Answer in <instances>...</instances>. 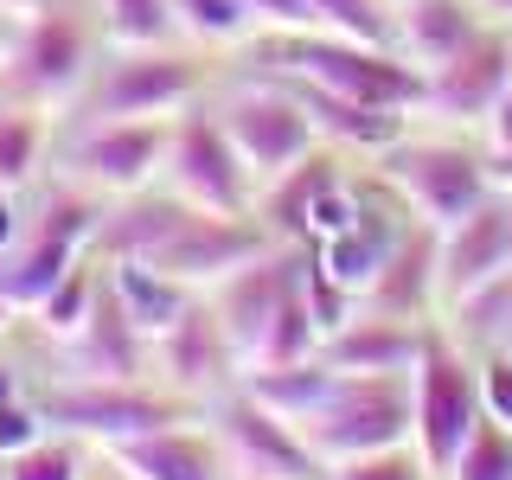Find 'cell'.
I'll return each mask as SVG.
<instances>
[{
    "label": "cell",
    "mask_w": 512,
    "mask_h": 480,
    "mask_svg": "<svg viewBox=\"0 0 512 480\" xmlns=\"http://www.w3.org/2000/svg\"><path fill=\"white\" fill-rule=\"evenodd\" d=\"M0 192H7V186H0Z\"/></svg>",
    "instance_id": "cell-48"
},
{
    "label": "cell",
    "mask_w": 512,
    "mask_h": 480,
    "mask_svg": "<svg viewBox=\"0 0 512 480\" xmlns=\"http://www.w3.org/2000/svg\"><path fill=\"white\" fill-rule=\"evenodd\" d=\"M52 141L39 103H0V186H26L39 173V154Z\"/></svg>",
    "instance_id": "cell-27"
},
{
    "label": "cell",
    "mask_w": 512,
    "mask_h": 480,
    "mask_svg": "<svg viewBox=\"0 0 512 480\" xmlns=\"http://www.w3.org/2000/svg\"><path fill=\"white\" fill-rule=\"evenodd\" d=\"M39 436H52L45 410H26L20 397H7V404H0V455H20V448H32Z\"/></svg>",
    "instance_id": "cell-36"
},
{
    "label": "cell",
    "mask_w": 512,
    "mask_h": 480,
    "mask_svg": "<svg viewBox=\"0 0 512 480\" xmlns=\"http://www.w3.org/2000/svg\"><path fill=\"white\" fill-rule=\"evenodd\" d=\"M103 26H109V45H173L180 39L173 0H103Z\"/></svg>",
    "instance_id": "cell-28"
},
{
    "label": "cell",
    "mask_w": 512,
    "mask_h": 480,
    "mask_svg": "<svg viewBox=\"0 0 512 480\" xmlns=\"http://www.w3.org/2000/svg\"><path fill=\"white\" fill-rule=\"evenodd\" d=\"M416 352H423V320H391L372 308H359L333 333H320V359L333 372H410Z\"/></svg>",
    "instance_id": "cell-20"
},
{
    "label": "cell",
    "mask_w": 512,
    "mask_h": 480,
    "mask_svg": "<svg viewBox=\"0 0 512 480\" xmlns=\"http://www.w3.org/2000/svg\"><path fill=\"white\" fill-rule=\"evenodd\" d=\"M0 480H7V474H0Z\"/></svg>",
    "instance_id": "cell-47"
},
{
    "label": "cell",
    "mask_w": 512,
    "mask_h": 480,
    "mask_svg": "<svg viewBox=\"0 0 512 480\" xmlns=\"http://www.w3.org/2000/svg\"><path fill=\"white\" fill-rule=\"evenodd\" d=\"M442 301V276H436V224L410 218L404 237L391 244L384 269L372 276V288L359 295V308L391 314V320H423Z\"/></svg>",
    "instance_id": "cell-19"
},
{
    "label": "cell",
    "mask_w": 512,
    "mask_h": 480,
    "mask_svg": "<svg viewBox=\"0 0 512 480\" xmlns=\"http://www.w3.org/2000/svg\"><path fill=\"white\" fill-rule=\"evenodd\" d=\"M45 423L64 429V436H96V442H128V436H148V429L186 423V397L167 391H141L122 378H71L45 397Z\"/></svg>",
    "instance_id": "cell-9"
},
{
    "label": "cell",
    "mask_w": 512,
    "mask_h": 480,
    "mask_svg": "<svg viewBox=\"0 0 512 480\" xmlns=\"http://www.w3.org/2000/svg\"><path fill=\"white\" fill-rule=\"evenodd\" d=\"M327 480H436V468L423 461V448H416V442H397V448H372V455L333 461Z\"/></svg>",
    "instance_id": "cell-33"
},
{
    "label": "cell",
    "mask_w": 512,
    "mask_h": 480,
    "mask_svg": "<svg viewBox=\"0 0 512 480\" xmlns=\"http://www.w3.org/2000/svg\"><path fill=\"white\" fill-rule=\"evenodd\" d=\"M173 20H180V32H192L199 45H237V39L256 32L244 0H173Z\"/></svg>",
    "instance_id": "cell-31"
},
{
    "label": "cell",
    "mask_w": 512,
    "mask_h": 480,
    "mask_svg": "<svg viewBox=\"0 0 512 480\" xmlns=\"http://www.w3.org/2000/svg\"><path fill=\"white\" fill-rule=\"evenodd\" d=\"M506 84H512V26H487L455 58L423 71V109L436 122H487Z\"/></svg>",
    "instance_id": "cell-14"
},
{
    "label": "cell",
    "mask_w": 512,
    "mask_h": 480,
    "mask_svg": "<svg viewBox=\"0 0 512 480\" xmlns=\"http://www.w3.org/2000/svg\"><path fill=\"white\" fill-rule=\"evenodd\" d=\"M167 160V116H135V122H90L71 148L77 180L96 192H141Z\"/></svg>",
    "instance_id": "cell-16"
},
{
    "label": "cell",
    "mask_w": 512,
    "mask_h": 480,
    "mask_svg": "<svg viewBox=\"0 0 512 480\" xmlns=\"http://www.w3.org/2000/svg\"><path fill=\"white\" fill-rule=\"evenodd\" d=\"M391 26H397V52H404L416 71L455 58L474 32H487L493 20H480L474 0H397L391 7Z\"/></svg>",
    "instance_id": "cell-22"
},
{
    "label": "cell",
    "mask_w": 512,
    "mask_h": 480,
    "mask_svg": "<svg viewBox=\"0 0 512 480\" xmlns=\"http://www.w3.org/2000/svg\"><path fill=\"white\" fill-rule=\"evenodd\" d=\"M378 7H397V0H378Z\"/></svg>",
    "instance_id": "cell-46"
},
{
    "label": "cell",
    "mask_w": 512,
    "mask_h": 480,
    "mask_svg": "<svg viewBox=\"0 0 512 480\" xmlns=\"http://www.w3.org/2000/svg\"><path fill=\"white\" fill-rule=\"evenodd\" d=\"M103 288L116 295V308L135 320L141 333H154L167 327L173 314L192 301V288L186 282H173V276H160V269H148V263H135V256H109V276H103Z\"/></svg>",
    "instance_id": "cell-24"
},
{
    "label": "cell",
    "mask_w": 512,
    "mask_h": 480,
    "mask_svg": "<svg viewBox=\"0 0 512 480\" xmlns=\"http://www.w3.org/2000/svg\"><path fill=\"white\" fill-rule=\"evenodd\" d=\"M167 173L173 192L205 205V212H256V180L212 109H180L167 122Z\"/></svg>",
    "instance_id": "cell-10"
},
{
    "label": "cell",
    "mask_w": 512,
    "mask_h": 480,
    "mask_svg": "<svg viewBox=\"0 0 512 480\" xmlns=\"http://www.w3.org/2000/svg\"><path fill=\"white\" fill-rule=\"evenodd\" d=\"M90 244L103 256H135V263L160 269V276L186 282L192 295H205L212 282H224L231 269H244L250 256H263L269 224L256 212H205V205L180 199V192H122L116 212L96 218Z\"/></svg>",
    "instance_id": "cell-1"
},
{
    "label": "cell",
    "mask_w": 512,
    "mask_h": 480,
    "mask_svg": "<svg viewBox=\"0 0 512 480\" xmlns=\"http://www.w3.org/2000/svg\"><path fill=\"white\" fill-rule=\"evenodd\" d=\"M378 167H384V186H391L423 224H436V231H448L455 218H468L493 192L487 154L461 148V141H410L404 135L378 154Z\"/></svg>",
    "instance_id": "cell-6"
},
{
    "label": "cell",
    "mask_w": 512,
    "mask_h": 480,
    "mask_svg": "<svg viewBox=\"0 0 512 480\" xmlns=\"http://www.w3.org/2000/svg\"><path fill=\"white\" fill-rule=\"evenodd\" d=\"M474 13L493 20V26H512V0H474Z\"/></svg>",
    "instance_id": "cell-40"
},
{
    "label": "cell",
    "mask_w": 512,
    "mask_h": 480,
    "mask_svg": "<svg viewBox=\"0 0 512 480\" xmlns=\"http://www.w3.org/2000/svg\"><path fill=\"white\" fill-rule=\"evenodd\" d=\"M340 180V167H333L327 148H314L308 160H295L288 173H276L269 186H256V218L269 224V237H282V244H308V212L320 199V186Z\"/></svg>",
    "instance_id": "cell-23"
},
{
    "label": "cell",
    "mask_w": 512,
    "mask_h": 480,
    "mask_svg": "<svg viewBox=\"0 0 512 480\" xmlns=\"http://www.w3.org/2000/svg\"><path fill=\"white\" fill-rule=\"evenodd\" d=\"M148 346H154V372L173 397H218L237 372V352L224 340V327H218L205 295H192Z\"/></svg>",
    "instance_id": "cell-15"
},
{
    "label": "cell",
    "mask_w": 512,
    "mask_h": 480,
    "mask_svg": "<svg viewBox=\"0 0 512 480\" xmlns=\"http://www.w3.org/2000/svg\"><path fill=\"white\" fill-rule=\"evenodd\" d=\"M442 480H512V429L493 423V416H480L474 436L455 448V461H448Z\"/></svg>",
    "instance_id": "cell-29"
},
{
    "label": "cell",
    "mask_w": 512,
    "mask_h": 480,
    "mask_svg": "<svg viewBox=\"0 0 512 480\" xmlns=\"http://www.w3.org/2000/svg\"><path fill=\"white\" fill-rule=\"evenodd\" d=\"M512 269V199L487 192L468 218H455L448 231H436V276H442V308L468 288L493 282Z\"/></svg>",
    "instance_id": "cell-17"
},
{
    "label": "cell",
    "mask_w": 512,
    "mask_h": 480,
    "mask_svg": "<svg viewBox=\"0 0 512 480\" xmlns=\"http://www.w3.org/2000/svg\"><path fill=\"white\" fill-rule=\"evenodd\" d=\"M96 218H103V212H96L90 199H77V192H52V199H45V212L26 218L20 237H13L0 295H7L13 308H39L64 269H77V250L90 244Z\"/></svg>",
    "instance_id": "cell-12"
},
{
    "label": "cell",
    "mask_w": 512,
    "mask_h": 480,
    "mask_svg": "<svg viewBox=\"0 0 512 480\" xmlns=\"http://www.w3.org/2000/svg\"><path fill=\"white\" fill-rule=\"evenodd\" d=\"M7 480H77V448H71V442L39 436L32 448L7 455Z\"/></svg>",
    "instance_id": "cell-34"
},
{
    "label": "cell",
    "mask_w": 512,
    "mask_h": 480,
    "mask_svg": "<svg viewBox=\"0 0 512 480\" xmlns=\"http://www.w3.org/2000/svg\"><path fill=\"white\" fill-rule=\"evenodd\" d=\"M416 416H410V372H340L333 397L320 404V416L301 436L320 461H352L372 448H397L410 442Z\"/></svg>",
    "instance_id": "cell-5"
},
{
    "label": "cell",
    "mask_w": 512,
    "mask_h": 480,
    "mask_svg": "<svg viewBox=\"0 0 512 480\" xmlns=\"http://www.w3.org/2000/svg\"><path fill=\"white\" fill-rule=\"evenodd\" d=\"M442 333H448L455 346H480V352L506 346V333H512V269L448 301V327H442Z\"/></svg>",
    "instance_id": "cell-25"
},
{
    "label": "cell",
    "mask_w": 512,
    "mask_h": 480,
    "mask_svg": "<svg viewBox=\"0 0 512 480\" xmlns=\"http://www.w3.org/2000/svg\"><path fill=\"white\" fill-rule=\"evenodd\" d=\"M487 180H493V192H512V148L487 154Z\"/></svg>",
    "instance_id": "cell-39"
},
{
    "label": "cell",
    "mask_w": 512,
    "mask_h": 480,
    "mask_svg": "<svg viewBox=\"0 0 512 480\" xmlns=\"http://www.w3.org/2000/svg\"><path fill=\"white\" fill-rule=\"evenodd\" d=\"M90 77V39L84 26L71 20L64 7H32L20 39H13L7 52V90L20 96V103H64V96H77Z\"/></svg>",
    "instance_id": "cell-13"
},
{
    "label": "cell",
    "mask_w": 512,
    "mask_h": 480,
    "mask_svg": "<svg viewBox=\"0 0 512 480\" xmlns=\"http://www.w3.org/2000/svg\"><path fill=\"white\" fill-rule=\"evenodd\" d=\"M320 352V320L308 308V288H295V295L276 308V320H269V333L256 340L250 352V365L244 372H269V365H301V359H314Z\"/></svg>",
    "instance_id": "cell-26"
},
{
    "label": "cell",
    "mask_w": 512,
    "mask_h": 480,
    "mask_svg": "<svg viewBox=\"0 0 512 480\" xmlns=\"http://www.w3.org/2000/svg\"><path fill=\"white\" fill-rule=\"evenodd\" d=\"M116 461L128 468V480H231V461L212 429H148V436H128V442H109Z\"/></svg>",
    "instance_id": "cell-21"
},
{
    "label": "cell",
    "mask_w": 512,
    "mask_h": 480,
    "mask_svg": "<svg viewBox=\"0 0 512 480\" xmlns=\"http://www.w3.org/2000/svg\"><path fill=\"white\" fill-rule=\"evenodd\" d=\"M7 397H13V372H7V365H0V404H7Z\"/></svg>",
    "instance_id": "cell-41"
},
{
    "label": "cell",
    "mask_w": 512,
    "mask_h": 480,
    "mask_svg": "<svg viewBox=\"0 0 512 480\" xmlns=\"http://www.w3.org/2000/svg\"><path fill=\"white\" fill-rule=\"evenodd\" d=\"M308 263H314V244H269L263 256H250L244 269H231L224 282H212L205 301H212V314H218L224 340H231V352H237V365H250V352L269 333L276 308L308 282Z\"/></svg>",
    "instance_id": "cell-11"
},
{
    "label": "cell",
    "mask_w": 512,
    "mask_h": 480,
    "mask_svg": "<svg viewBox=\"0 0 512 480\" xmlns=\"http://www.w3.org/2000/svg\"><path fill=\"white\" fill-rule=\"evenodd\" d=\"M7 7H13V13H32V7H45V0H7Z\"/></svg>",
    "instance_id": "cell-43"
},
{
    "label": "cell",
    "mask_w": 512,
    "mask_h": 480,
    "mask_svg": "<svg viewBox=\"0 0 512 480\" xmlns=\"http://www.w3.org/2000/svg\"><path fill=\"white\" fill-rule=\"evenodd\" d=\"M480 128H487V154L493 148H512V84L500 90V103L487 109V122H480Z\"/></svg>",
    "instance_id": "cell-38"
},
{
    "label": "cell",
    "mask_w": 512,
    "mask_h": 480,
    "mask_svg": "<svg viewBox=\"0 0 512 480\" xmlns=\"http://www.w3.org/2000/svg\"><path fill=\"white\" fill-rule=\"evenodd\" d=\"M480 410L512 429V346L480 352Z\"/></svg>",
    "instance_id": "cell-35"
},
{
    "label": "cell",
    "mask_w": 512,
    "mask_h": 480,
    "mask_svg": "<svg viewBox=\"0 0 512 480\" xmlns=\"http://www.w3.org/2000/svg\"><path fill=\"white\" fill-rule=\"evenodd\" d=\"M0 20H7V0H0Z\"/></svg>",
    "instance_id": "cell-45"
},
{
    "label": "cell",
    "mask_w": 512,
    "mask_h": 480,
    "mask_svg": "<svg viewBox=\"0 0 512 480\" xmlns=\"http://www.w3.org/2000/svg\"><path fill=\"white\" fill-rule=\"evenodd\" d=\"M0 276H7V250H0Z\"/></svg>",
    "instance_id": "cell-44"
},
{
    "label": "cell",
    "mask_w": 512,
    "mask_h": 480,
    "mask_svg": "<svg viewBox=\"0 0 512 480\" xmlns=\"http://www.w3.org/2000/svg\"><path fill=\"white\" fill-rule=\"evenodd\" d=\"M205 64L173 45H116V58L103 64L90 90V122H135V116H167L186 109L199 90Z\"/></svg>",
    "instance_id": "cell-8"
},
{
    "label": "cell",
    "mask_w": 512,
    "mask_h": 480,
    "mask_svg": "<svg viewBox=\"0 0 512 480\" xmlns=\"http://www.w3.org/2000/svg\"><path fill=\"white\" fill-rule=\"evenodd\" d=\"M96 288H103V276H90L84 263H77V269H64V276L52 282V295L39 301V314H45V327H52L58 340H71V333L90 320V308H96Z\"/></svg>",
    "instance_id": "cell-32"
},
{
    "label": "cell",
    "mask_w": 512,
    "mask_h": 480,
    "mask_svg": "<svg viewBox=\"0 0 512 480\" xmlns=\"http://www.w3.org/2000/svg\"><path fill=\"white\" fill-rule=\"evenodd\" d=\"M244 13H250L263 32H308V26H314L308 0H244Z\"/></svg>",
    "instance_id": "cell-37"
},
{
    "label": "cell",
    "mask_w": 512,
    "mask_h": 480,
    "mask_svg": "<svg viewBox=\"0 0 512 480\" xmlns=\"http://www.w3.org/2000/svg\"><path fill=\"white\" fill-rule=\"evenodd\" d=\"M282 77H308L320 90H340L352 103L372 109H423V71L397 52V45H365V39H340V32H263L256 45Z\"/></svg>",
    "instance_id": "cell-2"
},
{
    "label": "cell",
    "mask_w": 512,
    "mask_h": 480,
    "mask_svg": "<svg viewBox=\"0 0 512 480\" xmlns=\"http://www.w3.org/2000/svg\"><path fill=\"white\" fill-rule=\"evenodd\" d=\"M410 442L423 448V461L436 468V480L448 474L455 448L474 436L480 410V365L468 359V346H455L442 327H423V352L410 365Z\"/></svg>",
    "instance_id": "cell-3"
},
{
    "label": "cell",
    "mask_w": 512,
    "mask_h": 480,
    "mask_svg": "<svg viewBox=\"0 0 512 480\" xmlns=\"http://www.w3.org/2000/svg\"><path fill=\"white\" fill-rule=\"evenodd\" d=\"M506 199H512V192H506Z\"/></svg>",
    "instance_id": "cell-49"
},
{
    "label": "cell",
    "mask_w": 512,
    "mask_h": 480,
    "mask_svg": "<svg viewBox=\"0 0 512 480\" xmlns=\"http://www.w3.org/2000/svg\"><path fill=\"white\" fill-rule=\"evenodd\" d=\"M218 128L231 135L237 160L250 167L256 186H269L276 173H288L295 160H308L320 148L308 109H301V96L282 84V77H250V84H231L212 103Z\"/></svg>",
    "instance_id": "cell-4"
},
{
    "label": "cell",
    "mask_w": 512,
    "mask_h": 480,
    "mask_svg": "<svg viewBox=\"0 0 512 480\" xmlns=\"http://www.w3.org/2000/svg\"><path fill=\"white\" fill-rule=\"evenodd\" d=\"M308 13H314V26H320V32L365 39V45H397L391 7H378V0H308Z\"/></svg>",
    "instance_id": "cell-30"
},
{
    "label": "cell",
    "mask_w": 512,
    "mask_h": 480,
    "mask_svg": "<svg viewBox=\"0 0 512 480\" xmlns=\"http://www.w3.org/2000/svg\"><path fill=\"white\" fill-rule=\"evenodd\" d=\"M64 359H71V378H122V384H135V378L154 372L148 333L116 308L109 288H96V308H90L84 327L64 340Z\"/></svg>",
    "instance_id": "cell-18"
},
{
    "label": "cell",
    "mask_w": 512,
    "mask_h": 480,
    "mask_svg": "<svg viewBox=\"0 0 512 480\" xmlns=\"http://www.w3.org/2000/svg\"><path fill=\"white\" fill-rule=\"evenodd\" d=\"M7 320H13V301H7V295H0V333H7Z\"/></svg>",
    "instance_id": "cell-42"
},
{
    "label": "cell",
    "mask_w": 512,
    "mask_h": 480,
    "mask_svg": "<svg viewBox=\"0 0 512 480\" xmlns=\"http://www.w3.org/2000/svg\"><path fill=\"white\" fill-rule=\"evenodd\" d=\"M212 436L244 480H327V461L308 448V436L256 404L244 384H224L212 397Z\"/></svg>",
    "instance_id": "cell-7"
}]
</instances>
